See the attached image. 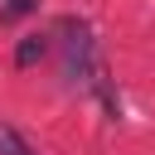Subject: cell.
<instances>
[{
    "instance_id": "obj_1",
    "label": "cell",
    "mask_w": 155,
    "mask_h": 155,
    "mask_svg": "<svg viewBox=\"0 0 155 155\" xmlns=\"http://www.w3.org/2000/svg\"><path fill=\"white\" fill-rule=\"evenodd\" d=\"M58 63H63V78L92 97L107 102V111H116V97H111V82H107V63L97 53V39L82 19H63L58 24Z\"/></svg>"
},
{
    "instance_id": "obj_2",
    "label": "cell",
    "mask_w": 155,
    "mask_h": 155,
    "mask_svg": "<svg viewBox=\"0 0 155 155\" xmlns=\"http://www.w3.org/2000/svg\"><path fill=\"white\" fill-rule=\"evenodd\" d=\"M44 53H48V34H24V44L15 48V63H19V68H29V63H34V58H44Z\"/></svg>"
},
{
    "instance_id": "obj_3",
    "label": "cell",
    "mask_w": 155,
    "mask_h": 155,
    "mask_svg": "<svg viewBox=\"0 0 155 155\" xmlns=\"http://www.w3.org/2000/svg\"><path fill=\"white\" fill-rule=\"evenodd\" d=\"M0 155H34V150L24 145V136H19L15 126H5V121H0Z\"/></svg>"
},
{
    "instance_id": "obj_4",
    "label": "cell",
    "mask_w": 155,
    "mask_h": 155,
    "mask_svg": "<svg viewBox=\"0 0 155 155\" xmlns=\"http://www.w3.org/2000/svg\"><path fill=\"white\" fill-rule=\"evenodd\" d=\"M29 10V0H10V10H5V19H15V15H24Z\"/></svg>"
}]
</instances>
